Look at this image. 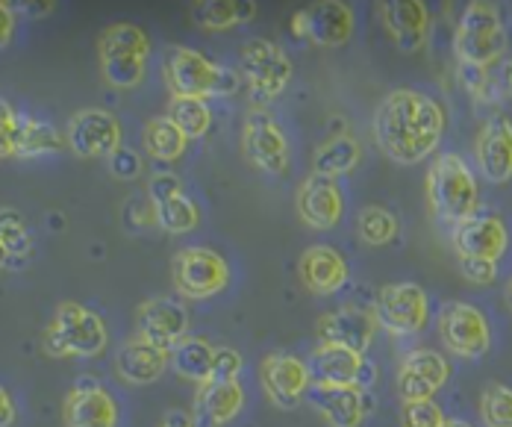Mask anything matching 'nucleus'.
Here are the masks:
<instances>
[{
    "mask_svg": "<svg viewBox=\"0 0 512 427\" xmlns=\"http://www.w3.org/2000/svg\"><path fill=\"white\" fill-rule=\"evenodd\" d=\"M448 115L445 107L418 92L395 89L374 109V142L395 165H418L442 142Z\"/></svg>",
    "mask_w": 512,
    "mask_h": 427,
    "instance_id": "1",
    "label": "nucleus"
},
{
    "mask_svg": "<svg viewBox=\"0 0 512 427\" xmlns=\"http://www.w3.org/2000/svg\"><path fill=\"white\" fill-rule=\"evenodd\" d=\"M165 71V86L171 89V98H230L239 92V71H230L218 65L195 48L186 45H171L162 59Z\"/></svg>",
    "mask_w": 512,
    "mask_h": 427,
    "instance_id": "2",
    "label": "nucleus"
},
{
    "mask_svg": "<svg viewBox=\"0 0 512 427\" xmlns=\"http://www.w3.org/2000/svg\"><path fill=\"white\" fill-rule=\"evenodd\" d=\"M510 45L507 21L498 3L489 0H471L460 15L457 33H454V51L457 62L468 68L489 71L498 65Z\"/></svg>",
    "mask_w": 512,
    "mask_h": 427,
    "instance_id": "3",
    "label": "nucleus"
},
{
    "mask_svg": "<svg viewBox=\"0 0 512 427\" xmlns=\"http://www.w3.org/2000/svg\"><path fill=\"white\" fill-rule=\"evenodd\" d=\"M427 201L433 215L457 227L480 210V186L471 165L460 154H439L427 171Z\"/></svg>",
    "mask_w": 512,
    "mask_h": 427,
    "instance_id": "4",
    "label": "nucleus"
},
{
    "mask_svg": "<svg viewBox=\"0 0 512 427\" xmlns=\"http://www.w3.org/2000/svg\"><path fill=\"white\" fill-rule=\"evenodd\" d=\"M106 345H109L106 321L92 307L77 301H62L42 336V348L53 360H65V357L92 360L101 357Z\"/></svg>",
    "mask_w": 512,
    "mask_h": 427,
    "instance_id": "5",
    "label": "nucleus"
},
{
    "mask_svg": "<svg viewBox=\"0 0 512 427\" xmlns=\"http://www.w3.org/2000/svg\"><path fill=\"white\" fill-rule=\"evenodd\" d=\"M151 39L139 24H109L98 39L103 80L112 89H136L145 80Z\"/></svg>",
    "mask_w": 512,
    "mask_h": 427,
    "instance_id": "6",
    "label": "nucleus"
},
{
    "mask_svg": "<svg viewBox=\"0 0 512 427\" xmlns=\"http://www.w3.org/2000/svg\"><path fill=\"white\" fill-rule=\"evenodd\" d=\"M295 65L289 54L268 39H248L239 51V77L248 83L254 107L277 101L292 83Z\"/></svg>",
    "mask_w": 512,
    "mask_h": 427,
    "instance_id": "7",
    "label": "nucleus"
},
{
    "mask_svg": "<svg viewBox=\"0 0 512 427\" xmlns=\"http://www.w3.org/2000/svg\"><path fill=\"white\" fill-rule=\"evenodd\" d=\"M171 283L189 301H206L230 286V263L212 248H183L171 260Z\"/></svg>",
    "mask_w": 512,
    "mask_h": 427,
    "instance_id": "8",
    "label": "nucleus"
},
{
    "mask_svg": "<svg viewBox=\"0 0 512 427\" xmlns=\"http://www.w3.org/2000/svg\"><path fill=\"white\" fill-rule=\"evenodd\" d=\"M242 154L256 171L280 177L292 165L289 139L265 107H251L242 124Z\"/></svg>",
    "mask_w": 512,
    "mask_h": 427,
    "instance_id": "9",
    "label": "nucleus"
},
{
    "mask_svg": "<svg viewBox=\"0 0 512 427\" xmlns=\"http://www.w3.org/2000/svg\"><path fill=\"white\" fill-rule=\"evenodd\" d=\"M374 319L380 324V330H386L392 336H415L427 327L430 298L418 283H410V280L386 283L377 292Z\"/></svg>",
    "mask_w": 512,
    "mask_h": 427,
    "instance_id": "10",
    "label": "nucleus"
},
{
    "mask_svg": "<svg viewBox=\"0 0 512 427\" xmlns=\"http://www.w3.org/2000/svg\"><path fill=\"white\" fill-rule=\"evenodd\" d=\"M439 336L445 348L460 360H480L492 348V327L480 307L448 301L439 313Z\"/></svg>",
    "mask_w": 512,
    "mask_h": 427,
    "instance_id": "11",
    "label": "nucleus"
},
{
    "mask_svg": "<svg viewBox=\"0 0 512 427\" xmlns=\"http://www.w3.org/2000/svg\"><path fill=\"white\" fill-rule=\"evenodd\" d=\"M259 380H262L265 398L277 410H298L307 401V392L312 386L307 363L286 351H271L262 357Z\"/></svg>",
    "mask_w": 512,
    "mask_h": 427,
    "instance_id": "12",
    "label": "nucleus"
},
{
    "mask_svg": "<svg viewBox=\"0 0 512 427\" xmlns=\"http://www.w3.org/2000/svg\"><path fill=\"white\" fill-rule=\"evenodd\" d=\"M292 33L318 48H342L354 36V9L342 0H321L292 15Z\"/></svg>",
    "mask_w": 512,
    "mask_h": 427,
    "instance_id": "13",
    "label": "nucleus"
},
{
    "mask_svg": "<svg viewBox=\"0 0 512 427\" xmlns=\"http://www.w3.org/2000/svg\"><path fill=\"white\" fill-rule=\"evenodd\" d=\"M65 145L80 160H101L121 148V121L109 109H80L68 121Z\"/></svg>",
    "mask_w": 512,
    "mask_h": 427,
    "instance_id": "14",
    "label": "nucleus"
},
{
    "mask_svg": "<svg viewBox=\"0 0 512 427\" xmlns=\"http://www.w3.org/2000/svg\"><path fill=\"white\" fill-rule=\"evenodd\" d=\"M189 327V310L174 298H148L136 310V336L165 354H171V348H177L189 336Z\"/></svg>",
    "mask_w": 512,
    "mask_h": 427,
    "instance_id": "15",
    "label": "nucleus"
},
{
    "mask_svg": "<svg viewBox=\"0 0 512 427\" xmlns=\"http://www.w3.org/2000/svg\"><path fill=\"white\" fill-rule=\"evenodd\" d=\"M309 377L312 383H330V386H359L368 389L377 380V366L357 351L339 348V345H318L309 357Z\"/></svg>",
    "mask_w": 512,
    "mask_h": 427,
    "instance_id": "16",
    "label": "nucleus"
},
{
    "mask_svg": "<svg viewBox=\"0 0 512 427\" xmlns=\"http://www.w3.org/2000/svg\"><path fill=\"white\" fill-rule=\"evenodd\" d=\"M510 248V230L498 213H477L454 227V251L457 257H474L498 263Z\"/></svg>",
    "mask_w": 512,
    "mask_h": 427,
    "instance_id": "17",
    "label": "nucleus"
},
{
    "mask_svg": "<svg viewBox=\"0 0 512 427\" xmlns=\"http://www.w3.org/2000/svg\"><path fill=\"white\" fill-rule=\"evenodd\" d=\"M295 210L312 230H333L345 218V192H342L339 180L312 171L298 186Z\"/></svg>",
    "mask_w": 512,
    "mask_h": 427,
    "instance_id": "18",
    "label": "nucleus"
},
{
    "mask_svg": "<svg viewBox=\"0 0 512 427\" xmlns=\"http://www.w3.org/2000/svg\"><path fill=\"white\" fill-rule=\"evenodd\" d=\"M65 427H118V404L95 377H80L62 404Z\"/></svg>",
    "mask_w": 512,
    "mask_h": 427,
    "instance_id": "19",
    "label": "nucleus"
},
{
    "mask_svg": "<svg viewBox=\"0 0 512 427\" xmlns=\"http://www.w3.org/2000/svg\"><path fill=\"white\" fill-rule=\"evenodd\" d=\"M307 401L327 427H362L368 410H371L368 389H359V386L312 383Z\"/></svg>",
    "mask_w": 512,
    "mask_h": 427,
    "instance_id": "20",
    "label": "nucleus"
},
{
    "mask_svg": "<svg viewBox=\"0 0 512 427\" xmlns=\"http://www.w3.org/2000/svg\"><path fill=\"white\" fill-rule=\"evenodd\" d=\"M451 377V363L430 348H415L398 369V392L404 401H430Z\"/></svg>",
    "mask_w": 512,
    "mask_h": 427,
    "instance_id": "21",
    "label": "nucleus"
},
{
    "mask_svg": "<svg viewBox=\"0 0 512 427\" xmlns=\"http://www.w3.org/2000/svg\"><path fill=\"white\" fill-rule=\"evenodd\" d=\"M474 154H477V168L480 174L501 186L512 180V118L510 115H492L483 121L477 142H474Z\"/></svg>",
    "mask_w": 512,
    "mask_h": 427,
    "instance_id": "22",
    "label": "nucleus"
},
{
    "mask_svg": "<svg viewBox=\"0 0 512 427\" xmlns=\"http://www.w3.org/2000/svg\"><path fill=\"white\" fill-rule=\"evenodd\" d=\"M377 327L380 324L374 319V313L359 310V307H342L336 313L321 316L315 324V333H318L321 345H339V348L365 354L377 336Z\"/></svg>",
    "mask_w": 512,
    "mask_h": 427,
    "instance_id": "23",
    "label": "nucleus"
},
{
    "mask_svg": "<svg viewBox=\"0 0 512 427\" xmlns=\"http://www.w3.org/2000/svg\"><path fill=\"white\" fill-rule=\"evenodd\" d=\"M380 18L401 54H418L430 36V12L421 0H386Z\"/></svg>",
    "mask_w": 512,
    "mask_h": 427,
    "instance_id": "24",
    "label": "nucleus"
},
{
    "mask_svg": "<svg viewBox=\"0 0 512 427\" xmlns=\"http://www.w3.org/2000/svg\"><path fill=\"white\" fill-rule=\"evenodd\" d=\"M245 410V389L239 380H209L201 383L192 401L195 427H227Z\"/></svg>",
    "mask_w": 512,
    "mask_h": 427,
    "instance_id": "25",
    "label": "nucleus"
},
{
    "mask_svg": "<svg viewBox=\"0 0 512 427\" xmlns=\"http://www.w3.org/2000/svg\"><path fill=\"white\" fill-rule=\"evenodd\" d=\"M298 271H301L304 286H307L309 292H315V295H336L351 280L348 260L336 248H330V245H312V248H307L301 254Z\"/></svg>",
    "mask_w": 512,
    "mask_h": 427,
    "instance_id": "26",
    "label": "nucleus"
},
{
    "mask_svg": "<svg viewBox=\"0 0 512 427\" xmlns=\"http://www.w3.org/2000/svg\"><path fill=\"white\" fill-rule=\"evenodd\" d=\"M168 369V354L133 336L115 354V372L127 386H151Z\"/></svg>",
    "mask_w": 512,
    "mask_h": 427,
    "instance_id": "27",
    "label": "nucleus"
},
{
    "mask_svg": "<svg viewBox=\"0 0 512 427\" xmlns=\"http://www.w3.org/2000/svg\"><path fill=\"white\" fill-rule=\"evenodd\" d=\"M256 15L254 0H198L192 3V21L206 33H224L248 24Z\"/></svg>",
    "mask_w": 512,
    "mask_h": 427,
    "instance_id": "28",
    "label": "nucleus"
},
{
    "mask_svg": "<svg viewBox=\"0 0 512 427\" xmlns=\"http://www.w3.org/2000/svg\"><path fill=\"white\" fill-rule=\"evenodd\" d=\"M168 366L183 380H192L198 386L209 383L212 380V366H215V348L201 336H186L177 348H171Z\"/></svg>",
    "mask_w": 512,
    "mask_h": 427,
    "instance_id": "29",
    "label": "nucleus"
},
{
    "mask_svg": "<svg viewBox=\"0 0 512 427\" xmlns=\"http://www.w3.org/2000/svg\"><path fill=\"white\" fill-rule=\"evenodd\" d=\"M62 148H65V139L59 136V130L53 124L39 121V118H30V115H21L15 157L33 160V157H45V154H59Z\"/></svg>",
    "mask_w": 512,
    "mask_h": 427,
    "instance_id": "30",
    "label": "nucleus"
},
{
    "mask_svg": "<svg viewBox=\"0 0 512 427\" xmlns=\"http://www.w3.org/2000/svg\"><path fill=\"white\" fill-rule=\"evenodd\" d=\"M362 160V148H359L357 139L351 136H333L327 139L315 157H312V171L315 174H324V177H342V174H351Z\"/></svg>",
    "mask_w": 512,
    "mask_h": 427,
    "instance_id": "31",
    "label": "nucleus"
},
{
    "mask_svg": "<svg viewBox=\"0 0 512 427\" xmlns=\"http://www.w3.org/2000/svg\"><path fill=\"white\" fill-rule=\"evenodd\" d=\"M142 145L145 151L159 162H174L186 154L189 139L177 130V124L168 115H156L142 130Z\"/></svg>",
    "mask_w": 512,
    "mask_h": 427,
    "instance_id": "32",
    "label": "nucleus"
},
{
    "mask_svg": "<svg viewBox=\"0 0 512 427\" xmlns=\"http://www.w3.org/2000/svg\"><path fill=\"white\" fill-rule=\"evenodd\" d=\"M0 248L6 251L12 268H24V263H30V257H33V233H30L24 215L12 207L0 210Z\"/></svg>",
    "mask_w": 512,
    "mask_h": 427,
    "instance_id": "33",
    "label": "nucleus"
},
{
    "mask_svg": "<svg viewBox=\"0 0 512 427\" xmlns=\"http://www.w3.org/2000/svg\"><path fill=\"white\" fill-rule=\"evenodd\" d=\"M401 233V224H398V215L380 204H371V207H362L357 215V236L371 245V248H383V245H392Z\"/></svg>",
    "mask_w": 512,
    "mask_h": 427,
    "instance_id": "34",
    "label": "nucleus"
},
{
    "mask_svg": "<svg viewBox=\"0 0 512 427\" xmlns=\"http://www.w3.org/2000/svg\"><path fill=\"white\" fill-rule=\"evenodd\" d=\"M154 215L156 224H159L165 233H174V236L189 233V230H195V227L201 224V207H198L186 192H180V195H174V198H165V201L154 204Z\"/></svg>",
    "mask_w": 512,
    "mask_h": 427,
    "instance_id": "35",
    "label": "nucleus"
},
{
    "mask_svg": "<svg viewBox=\"0 0 512 427\" xmlns=\"http://www.w3.org/2000/svg\"><path fill=\"white\" fill-rule=\"evenodd\" d=\"M165 115L177 124V130H180L189 142L206 136L209 127H212V109H209V104L201 101V98H171Z\"/></svg>",
    "mask_w": 512,
    "mask_h": 427,
    "instance_id": "36",
    "label": "nucleus"
},
{
    "mask_svg": "<svg viewBox=\"0 0 512 427\" xmlns=\"http://www.w3.org/2000/svg\"><path fill=\"white\" fill-rule=\"evenodd\" d=\"M483 427H512V389L507 383H486L480 392Z\"/></svg>",
    "mask_w": 512,
    "mask_h": 427,
    "instance_id": "37",
    "label": "nucleus"
},
{
    "mask_svg": "<svg viewBox=\"0 0 512 427\" xmlns=\"http://www.w3.org/2000/svg\"><path fill=\"white\" fill-rule=\"evenodd\" d=\"M445 413L442 407L430 401H404L401 407V427H445Z\"/></svg>",
    "mask_w": 512,
    "mask_h": 427,
    "instance_id": "38",
    "label": "nucleus"
},
{
    "mask_svg": "<svg viewBox=\"0 0 512 427\" xmlns=\"http://www.w3.org/2000/svg\"><path fill=\"white\" fill-rule=\"evenodd\" d=\"M18 121L21 115L0 98V160L15 157V142H18Z\"/></svg>",
    "mask_w": 512,
    "mask_h": 427,
    "instance_id": "39",
    "label": "nucleus"
},
{
    "mask_svg": "<svg viewBox=\"0 0 512 427\" xmlns=\"http://www.w3.org/2000/svg\"><path fill=\"white\" fill-rule=\"evenodd\" d=\"M109 160V171H112V177L115 180H136L139 174H142V157L133 151V148H118L115 154H109L106 157Z\"/></svg>",
    "mask_w": 512,
    "mask_h": 427,
    "instance_id": "40",
    "label": "nucleus"
},
{
    "mask_svg": "<svg viewBox=\"0 0 512 427\" xmlns=\"http://www.w3.org/2000/svg\"><path fill=\"white\" fill-rule=\"evenodd\" d=\"M245 369V360L233 348H215V366H212V380H239Z\"/></svg>",
    "mask_w": 512,
    "mask_h": 427,
    "instance_id": "41",
    "label": "nucleus"
},
{
    "mask_svg": "<svg viewBox=\"0 0 512 427\" xmlns=\"http://www.w3.org/2000/svg\"><path fill=\"white\" fill-rule=\"evenodd\" d=\"M460 271L468 283H474V286H489V283H495V277H498V263L474 260V257H460Z\"/></svg>",
    "mask_w": 512,
    "mask_h": 427,
    "instance_id": "42",
    "label": "nucleus"
},
{
    "mask_svg": "<svg viewBox=\"0 0 512 427\" xmlns=\"http://www.w3.org/2000/svg\"><path fill=\"white\" fill-rule=\"evenodd\" d=\"M460 80L462 86L468 89V95H474L477 101H489L492 98V77H489V71L460 65Z\"/></svg>",
    "mask_w": 512,
    "mask_h": 427,
    "instance_id": "43",
    "label": "nucleus"
},
{
    "mask_svg": "<svg viewBox=\"0 0 512 427\" xmlns=\"http://www.w3.org/2000/svg\"><path fill=\"white\" fill-rule=\"evenodd\" d=\"M180 192H183V183H180V177L171 174V171H159V174H154V177L148 180V198H151V204H159V201H165V198H174V195H180Z\"/></svg>",
    "mask_w": 512,
    "mask_h": 427,
    "instance_id": "44",
    "label": "nucleus"
},
{
    "mask_svg": "<svg viewBox=\"0 0 512 427\" xmlns=\"http://www.w3.org/2000/svg\"><path fill=\"white\" fill-rule=\"evenodd\" d=\"M15 21H18V15L12 12V3L0 0V48H6V45L12 42V36H15Z\"/></svg>",
    "mask_w": 512,
    "mask_h": 427,
    "instance_id": "45",
    "label": "nucleus"
},
{
    "mask_svg": "<svg viewBox=\"0 0 512 427\" xmlns=\"http://www.w3.org/2000/svg\"><path fill=\"white\" fill-rule=\"evenodd\" d=\"M18 419V407H15V398L9 395V389L0 383V427H12Z\"/></svg>",
    "mask_w": 512,
    "mask_h": 427,
    "instance_id": "46",
    "label": "nucleus"
},
{
    "mask_svg": "<svg viewBox=\"0 0 512 427\" xmlns=\"http://www.w3.org/2000/svg\"><path fill=\"white\" fill-rule=\"evenodd\" d=\"M15 15H27V18H42L53 12V3H12Z\"/></svg>",
    "mask_w": 512,
    "mask_h": 427,
    "instance_id": "47",
    "label": "nucleus"
},
{
    "mask_svg": "<svg viewBox=\"0 0 512 427\" xmlns=\"http://www.w3.org/2000/svg\"><path fill=\"white\" fill-rule=\"evenodd\" d=\"M159 427H195L192 422V413H183V410H171L165 419H162V425Z\"/></svg>",
    "mask_w": 512,
    "mask_h": 427,
    "instance_id": "48",
    "label": "nucleus"
},
{
    "mask_svg": "<svg viewBox=\"0 0 512 427\" xmlns=\"http://www.w3.org/2000/svg\"><path fill=\"white\" fill-rule=\"evenodd\" d=\"M501 89H504V95L512 101V56L504 62V68H501Z\"/></svg>",
    "mask_w": 512,
    "mask_h": 427,
    "instance_id": "49",
    "label": "nucleus"
},
{
    "mask_svg": "<svg viewBox=\"0 0 512 427\" xmlns=\"http://www.w3.org/2000/svg\"><path fill=\"white\" fill-rule=\"evenodd\" d=\"M445 427H471V425H468V422H462V419H448Z\"/></svg>",
    "mask_w": 512,
    "mask_h": 427,
    "instance_id": "50",
    "label": "nucleus"
},
{
    "mask_svg": "<svg viewBox=\"0 0 512 427\" xmlns=\"http://www.w3.org/2000/svg\"><path fill=\"white\" fill-rule=\"evenodd\" d=\"M3 268H12V266H9V257H6V251L0 248V271H3Z\"/></svg>",
    "mask_w": 512,
    "mask_h": 427,
    "instance_id": "51",
    "label": "nucleus"
},
{
    "mask_svg": "<svg viewBox=\"0 0 512 427\" xmlns=\"http://www.w3.org/2000/svg\"><path fill=\"white\" fill-rule=\"evenodd\" d=\"M504 298H507V304H510V310H512V280L507 283V289H504Z\"/></svg>",
    "mask_w": 512,
    "mask_h": 427,
    "instance_id": "52",
    "label": "nucleus"
}]
</instances>
